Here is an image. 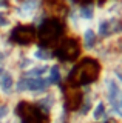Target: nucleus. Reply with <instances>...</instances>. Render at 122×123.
Here are the masks:
<instances>
[{"mask_svg": "<svg viewBox=\"0 0 122 123\" xmlns=\"http://www.w3.org/2000/svg\"><path fill=\"white\" fill-rule=\"evenodd\" d=\"M99 74H101V63H99V60L96 57L85 55L79 63L71 65L65 79L73 88L87 86V85H93L99 79Z\"/></svg>", "mask_w": 122, "mask_h": 123, "instance_id": "1", "label": "nucleus"}, {"mask_svg": "<svg viewBox=\"0 0 122 123\" xmlns=\"http://www.w3.org/2000/svg\"><path fill=\"white\" fill-rule=\"evenodd\" d=\"M63 31H65V26H63L62 20H59L57 17H45L40 22V25L36 26L37 38L42 43H48L51 46H53V43H56V45L59 43V40L62 38Z\"/></svg>", "mask_w": 122, "mask_h": 123, "instance_id": "2", "label": "nucleus"}, {"mask_svg": "<svg viewBox=\"0 0 122 123\" xmlns=\"http://www.w3.org/2000/svg\"><path fill=\"white\" fill-rule=\"evenodd\" d=\"M81 52H82V45L76 36L62 37L59 43L56 45V49L53 51L54 59H59L60 63H68V65L77 60L81 57Z\"/></svg>", "mask_w": 122, "mask_h": 123, "instance_id": "3", "label": "nucleus"}, {"mask_svg": "<svg viewBox=\"0 0 122 123\" xmlns=\"http://www.w3.org/2000/svg\"><path fill=\"white\" fill-rule=\"evenodd\" d=\"M16 114L19 118V123H47L48 115L37 108L36 103L22 100L19 102L16 108Z\"/></svg>", "mask_w": 122, "mask_h": 123, "instance_id": "4", "label": "nucleus"}, {"mask_svg": "<svg viewBox=\"0 0 122 123\" xmlns=\"http://www.w3.org/2000/svg\"><path fill=\"white\" fill-rule=\"evenodd\" d=\"M9 43H14L17 46H33L36 42V26L33 23H20L17 26L11 28V32L8 34Z\"/></svg>", "mask_w": 122, "mask_h": 123, "instance_id": "5", "label": "nucleus"}, {"mask_svg": "<svg viewBox=\"0 0 122 123\" xmlns=\"http://www.w3.org/2000/svg\"><path fill=\"white\" fill-rule=\"evenodd\" d=\"M81 45L87 52H94V49L99 46V36L93 26H88L81 32Z\"/></svg>", "mask_w": 122, "mask_h": 123, "instance_id": "6", "label": "nucleus"}, {"mask_svg": "<svg viewBox=\"0 0 122 123\" xmlns=\"http://www.w3.org/2000/svg\"><path fill=\"white\" fill-rule=\"evenodd\" d=\"M90 115L93 118V122H110V112H108V106H107L105 100L97 98L93 105Z\"/></svg>", "mask_w": 122, "mask_h": 123, "instance_id": "7", "label": "nucleus"}, {"mask_svg": "<svg viewBox=\"0 0 122 123\" xmlns=\"http://www.w3.org/2000/svg\"><path fill=\"white\" fill-rule=\"evenodd\" d=\"M14 88H16V80H14L13 72L8 71V69H5V71L0 74V94L9 97V95H13Z\"/></svg>", "mask_w": 122, "mask_h": 123, "instance_id": "8", "label": "nucleus"}, {"mask_svg": "<svg viewBox=\"0 0 122 123\" xmlns=\"http://www.w3.org/2000/svg\"><path fill=\"white\" fill-rule=\"evenodd\" d=\"M29 55L33 57L36 62H40V63H48L54 59V54L49 48L47 46H42V45H36V46H31V54Z\"/></svg>", "mask_w": 122, "mask_h": 123, "instance_id": "9", "label": "nucleus"}, {"mask_svg": "<svg viewBox=\"0 0 122 123\" xmlns=\"http://www.w3.org/2000/svg\"><path fill=\"white\" fill-rule=\"evenodd\" d=\"M47 79L51 86H59L62 83V79H63V74H62V65L59 63H54L51 65L48 69V74H47Z\"/></svg>", "mask_w": 122, "mask_h": 123, "instance_id": "10", "label": "nucleus"}, {"mask_svg": "<svg viewBox=\"0 0 122 123\" xmlns=\"http://www.w3.org/2000/svg\"><path fill=\"white\" fill-rule=\"evenodd\" d=\"M13 28V17L9 15V11H0V29Z\"/></svg>", "mask_w": 122, "mask_h": 123, "instance_id": "11", "label": "nucleus"}, {"mask_svg": "<svg viewBox=\"0 0 122 123\" xmlns=\"http://www.w3.org/2000/svg\"><path fill=\"white\" fill-rule=\"evenodd\" d=\"M11 112V108L9 105H6V103H0V122L3 120V118H6Z\"/></svg>", "mask_w": 122, "mask_h": 123, "instance_id": "12", "label": "nucleus"}, {"mask_svg": "<svg viewBox=\"0 0 122 123\" xmlns=\"http://www.w3.org/2000/svg\"><path fill=\"white\" fill-rule=\"evenodd\" d=\"M113 77L119 82V85L122 86V69H114V71H113Z\"/></svg>", "mask_w": 122, "mask_h": 123, "instance_id": "13", "label": "nucleus"}, {"mask_svg": "<svg viewBox=\"0 0 122 123\" xmlns=\"http://www.w3.org/2000/svg\"><path fill=\"white\" fill-rule=\"evenodd\" d=\"M94 123H113V122H94Z\"/></svg>", "mask_w": 122, "mask_h": 123, "instance_id": "14", "label": "nucleus"}]
</instances>
